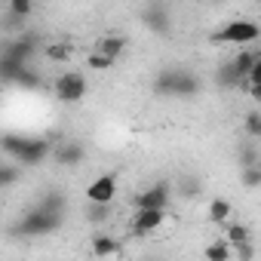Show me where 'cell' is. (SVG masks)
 Returning <instances> with one entry per match:
<instances>
[{"mask_svg":"<svg viewBox=\"0 0 261 261\" xmlns=\"http://www.w3.org/2000/svg\"><path fill=\"white\" fill-rule=\"evenodd\" d=\"M178 71L181 68H166L154 77V92L163 98H175V86H178Z\"/></svg>","mask_w":261,"mask_h":261,"instance_id":"30bf717a","label":"cell"},{"mask_svg":"<svg viewBox=\"0 0 261 261\" xmlns=\"http://www.w3.org/2000/svg\"><path fill=\"white\" fill-rule=\"evenodd\" d=\"M230 203L224 200V197H215L212 203H209V209H206V215H209V221L212 224H218V227H227L230 224Z\"/></svg>","mask_w":261,"mask_h":261,"instance_id":"4fadbf2b","label":"cell"},{"mask_svg":"<svg viewBox=\"0 0 261 261\" xmlns=\"http://www.w3.org/2000/svg\"><path fill=\"white\" fill-rule=\"evenodd\" d=\"M166 218H169V209H136V215H133V230H136L139 237H148V233L160 230V227L166 224Z\"/></svg>","mask_w":261,"mask_h":261,"instance_id":"52a82bcc","label":"cell"},{"mask_svg":"<svg viewBox=\"0 0 261 261\" xmlns=\"http://www.w3.org/2000/svg\"><path fill=\"white\" fill-rule=\"evenodd\" d=\"M169 200H172L169 181H157V185L145 188L142 194H136L133 197V206L136 209H169Z\"/></svg>","mask_w":261,"mask_h":261,"instance_id":"5b68a950","label":"cell"},{"mask_svg":"<svg viewBox=\"0 0 261 261\" xmlns=\"http://www.w3.org/2000/svg\"><path fill=\"white\" fill-rule=\"evenodd\" d=\"M59 224H62V215H56V212H49V209H43V206H34V209H28V212L22 215L19 230H22L25 237H43V233H53Z\"/></svg>","mask_w":261,"mask_h":261,"instance_id":"277c9868","label":"cell"},{"mask_svg":"<svg viewBox=\"0 0 261 261\" xmlns=\"http://www.w3.org/2000/svg\"><path fill=\"white\" fill-rule=\"evenodd\" d=\"M86 218H89V221H95V224H101V221L108 218V206H92V203H89Z\"/></svg>","mask_w":261,"mask_h":261,"instance_id":"83f0119b","label":"cell"},{"mask_svg":"<svg viewBox=\"0 0 261 261\" xmlns=\"http://www.w3.org/2000/svg\"><path fill=\"white\" fill-rule=\"evenodd\" d=\"M178 197H185V200H197V197H200V181H197L194 175H185V178L178 181Z\"/></svg>","mask_w":261,"mask_h":261,"instance_id":"44dd1931","label":"cell"},{"mask_svg":"<svg viewBox=\"0 0 261 261\" xmlns=\"http://www.w3.org/2000/svg\"><path fill=\"white\" fill-rule=\"evenodd\" d=\"M19 178V166H13V163H7L4 169H0V185H4V188H10L13 181Z\"/></svg>","mask_w":261,"mask_h":261,"instance_id":"4316f807","label":"cell"},{"mask_svg":"<svg viewBox=\"0 0 261 261\" xmlns=\"http://www.w3.org/2000/svg\"><path fill=\"white\" fill-rule=\"evenodd\" d=\"M142 19H145V25H148L154 34H166L169 25H172L169 7H163V4H148V7L142 10Z\"/></svg>","mask_w":261,"mask_h":261,"instance_id":"ba28073f","label":"cell"},{"mask_svg":"<svg viewBox=\"0 0 261 261\" xmlns=\"http://www.w3.org/2000/svg\"><path fill=\"white\" fill-rule=\"evenodd\" d=\"M258 59H261V53H255V49H240V53L230 59V65H233V71H237L243 80H249V74H252V68L258 65Z\"/></svg>","mask_w":261,"mask_h":261,"instance_id":"7c38bea8","label":"cell"},{"mask_svg":"<svg viewBox=\"0 0 261 261\" xmlns=\"http://www.w3.org/2000/svg\"><path fill=\"white\" fill-rule=\"evenodd\" d=\"M255 40H261V25L255 19H230L212 34V43H230V46H249Z\"/></svg>","mask_w":261,"mask_h":261,"instance_id":"7a4b0ae2","label":"cell"},{"mask_svg":"<svg viewBox=\"0 0 261 261\" xmlns=\"http://www.w3.org/2000/svg\"><path fill=\"white\" fill-rule=\"evenodd\" d=\"M117 252H120V243L114 237H108V233H95L92 237V255L95 258H111Z\"/></svg>","mask_w":261,"mask_h":261,"instance_id":"2e32d148","label":"cell"},{"mask_svg":"<svg viewBox=\"0 0 261 261\" xmlns=\"http://www.w3.org/2000/svg\"><path fill=\"white\" fill-rule=\"evenodd\" d=\"M237 163H240V169H249V166H261V157H258V151L252 145H243L237 151Z\"/></svg>","mask_w":261,"mask_h":261,"instance_id":"d6986e66","label":"cell"},{"mask_svg":"<svg viewBox=\"0 0 261 261\" xmlns=\"http://www.w3.org/2000/svg\"><path fill=\"white\" fill-rule=\"evenodd\" d=\"M114 197H117V175H98L89 188H86V200L92 203V206H111L114 203Z\"/></svg>","mask_w":261,"mask_h":261,"instance_id":"8992f818","label":"cell"},{"mask_svg":"<svg viewBox=\"0 0 261 261\" xmlns=\"http://www.w3.org/2000/svg\"><path fill=\"white\" fill-rule=\"evenodd\" d=\"M53 95H56V101H62V105H77V101H83V98H86V77L77 74V71L59 74V77L53 80Z\"/></svg>","mask_w":261,"mask_h":261,"instance_id":"3957f363","label":"cell"},{"mask_svg":"<svg viewBox=\"0 0 261 261\" xmlns=\"http://www.w3.org/2000/svg\"><path fill=\"white\" fill-rule=\"evenodd\" d=\"M46 56H49L53 62H68L74 53H71V46H68V43H49V46H46Z\"/></svg>","mask_w":261,"mask_h":261,"instance_id":"d4e9b609","label":"cell"},{"mask_svg":"<svg viewBox=\"0 0 261 261\" xmlns=\"http://www.w3.org/2000/svg\"><path fill=\"white\" fill-rule=\"evenodd\" d=\"M237 255H240V261H252V255H255L252 243H249V246H240V249H237Z\"/></svg>","mask_w":261,"mask_h":261,"instance_id":"f546056e","label":"cell"},{"mask_svg":"<svg viewBox=\"0 0 261 261\" xmlns=\"http://www.w3.org/2000/svg\"><path fill=\"white\" fill-rule=\"evenodd\" d=\"M246 92H249V98H252V101H258V105H261V86H246Z\"/></svg>","mask_w":261,"mask_h":261,"instance_id":"4dcf8cb0","label":"cell"},{"mask_svg":"<svg viewBox=\"0 0 261 261\" xmlns=\"http://www.w3.org/2000/svg\"><path fill=\"white\" fill-rule=\"evenodd\" d=\"M230 252H233V249H230L227 240L221 237V240H212V243L203 249V258H206V261H230Z\"/></svg>","mask_w":261,"mask_h":261,"instance_id":"e0dca14e","label":"cell"},{"mask_svg":"<svg viewBox=\"0 0 261 261\" xmlns=\"http://www.w3.org/2000/svg\"><path fill=\"white\" fill-rule=\"evenodd\" d=\"M215 80H218L221 86H227V89H233V86L246 89V80H243V77H240V74L233 71V65H230V62H224V65L218 68V77H215Z\"/></svg>","mask_w":261,"mask_h":261,"instance_id":"ac0fdd59","label":"cell"},{"mask_svg":"<svg viewBox=\"0 0 261 261\" xmlns=\"http://www.w3.org/2000/svg\"><path fill=\"white\" fill-rule=\"evenodd\" d=\"M86 65H89V71H111V68H114V65H117V62H114V59H108V56H101V53H95V49H92V53H89V56H86Z\"/></svg>","mask_w":261,"mask_h":261,"instance_id":"cb8c5ba5","label":"cell"},{"mask_svg":"<svg viewBox=\"0 0 261 261\" xmlns=\"http://www.w3.org/2000/svg\"><path fill=\"white\" fill-rule=\"evenodd\" d=\"M16 83H19V86H25V89H37V86H40V74H37V71L28 65V68H25V71L16 77Z\"/></svg>","mask_w":261,"mask_h":261,"instance_id":"484cf974","label":"cell"},{"mask_svg":"<svg viewBox=\"0 0 261 261\" xmlns=\"http://www.w3.org/2000/svg\"><path fill=\"white\" fill-rule=\"evenodd\" d=\"M224 240H227L230 249H240V246H249L252 243V230L246 224H240V221H230L224 227Z\"/></svg>","mask_w":261,"mask_h":261,"instance_id":"5bb4252c","label":"cell"},{"mask_svg":"<svg viewBox=\"0 0 261 261\" xmlns=\"http://www.w3.org/2000/svg\"><path fill=\"white\" fill-rule=\"evenodd\" d=\"M243 129L249 139H261V111H249L243 120Z\"/></svg>","mask_w":261,"mask_h":261,"instance_id":"603a6c76","label":"cell"},{"mask_svg":"<svg viewBox=\"0 0 261 261\" xmlns=\"http://www.w3.org/2000/svg\"><path fill=\"white\" fill-rule=\"evenodd\" d=\"M240 185H243V188H249V191L261 188V166H249V169H240Z\"/></svg>","mask_w":261,"mask_h":261,"instance_id":"7402d4cb","label":"cell"},{"mask_svg":"<svg viewBox=\"0 0 261 261\" xmlns=\"http://www.w3.org/2000/svg\"><path fill=\"white\" fill-rule=\"evenodd\" d=\"M200 92V80L191 71H178V86H175V98H194Z\"/></svg>","mask_w":261,"mask_h":261,"instance_id":"9a60e30c","label":"cell"},{"mask_svg":"<svg viewBox=\"0 0 261 261\" xmlns=\"http://www.w3.org/2000/svg\"><path fill=\"white\" fill-rule=\"evenodd\" d=\"M4 154L7 157H16L19 166H40L56 148L49 145V139H37V136H13L7 133L4 136Z\"/></svg>","mask_w":261,"mask_h":261,"instance_id":"6da1fadb","label":"cell"},{"mask_svg":"<svg viewBox=\"0 0 261 261\" xmlns=\"http://www.w3.org/2000/svg\"><path fill=\"white\" fill-rule=\"evenodd\" d=\"M83 157H86V148L80 142H65V145H56V151H53V160L59 166H80Z\"/></svg>","mask_w":261,"mask_h":261,"instance_id":"9c48e42d","label":"cell"},{"mask_svg":"<svg viewBox=\"0 0 261 261\" xmlns=\"http://www.w3.org/2000/svg\"><path fill=\"white\" fill-rule=\"evenodd\" d=\"M246 86H261V59H258V65L252 68V74H249V80H246Z\"/></svg>","mask_w":261,"mask_h":261,"instance_id":"f1b7e54d","label":"cell"},{"mask_svg":"<svg viewBox=\"0 0 261 261\" xmlns=\"http://www.w3.org/2000/svg\"><path fill=\"white\" fill-rule=\"evenodd\" d=\"M95 53H101V56H108V59H120L123 53H126V37H120V34H108V37H98V43H95Z\"/></svg>","mask_w":261,"mask_h":261,"instance_id":"8fae6325","label":"cell"},{"mask_svg":"<svg viewBox=\"0 0 261 261\" xmlns=\"http://www.w3.org/2000/svg\"><path fill=\"white\" fill-rule=\"evenodd\" d=\"M31 13H34V4H31V0H10V4H7V16L28 19Z\"/></svg>","mask_w":261,"mask_h":261,"instance_id":"ffe728a7","label":"cell"}]
</instances>
